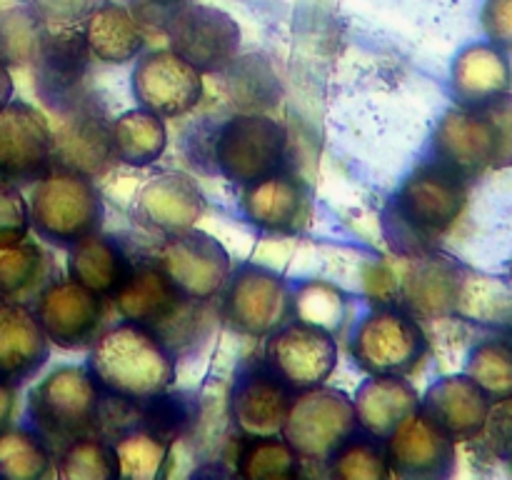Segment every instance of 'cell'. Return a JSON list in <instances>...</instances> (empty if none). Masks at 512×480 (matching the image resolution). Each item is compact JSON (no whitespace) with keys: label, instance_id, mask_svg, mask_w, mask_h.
Instances as JSON below:
<instances>
[{"label":"cell","instance_id":"cell-1","mask_svg":"<svg viewBox=\"0 0 512 480\" xmlns=\"http://www.w3.org/2000/svg\"><path fill=\"white\" fill-rule=\"evenodd\" d=\"M110 300L120 318L150 330L175 358L195 353L215 323L210 303L185 298L153 263L133 265Z\"/></svg>","mask_w":512,"mask_h":480},{"label":"cell","instance_id":"cell-2","mask_svg":"<svg viewBox=\"0 0 512 480\" xmlns=\"http://www.w3.org/2000/svg\"><path fill=\"white\" fill-rule=\"evenodd\" d=\"M88 370L105 395L138 405L175 383L178 360L150 330L123 320L93 340Z\"/></svg>","mask_w":512,"mask_h":480},{"label":"cell","instance_id":"cell-3","mask_svg":"<svg viewBox=\"0 0 512 480\" xmlns=\"http://www.w3.org/2000/svg\"><path fill=\"white\" fill-rule=\"evenodd\" d=\"M35 433L58 455L73 440L95 435L103 423V390L88 368L60 365L28 393Z\"/></svg>","mask_w":512,"mask_h":480},{"label":"cell","instance_id":"cell-4","mask_svg":"<svg viewBox=\"0 0 512 480\" xmlns=\"http://www.w3.org/2000/svg\"><path fill=\"white\" fill-rule=\"evenodd\" d=\"M468 205V180L440 160L420 165L395 198L398 230L410 240V250L433 248L435 240L453 230Z\"/></svg>","mask_w":512,"mask_h":480},{"label":"cell","instance_id":"cell-5","mask_svg":"<svg viewBox=\"0 0 512 480\" xmlns=\"http://www.w3.org/2000/svg\"><path fill=\"white\" fill-rule=\"evenodd\" d=\"M28 208L35 235L63 248L85 235L98 233L105 218L103 198L93 178L65 168H48L40 175Z\"/></svg>","mask_w":512,"mask_h":480},{"label":"cell","instance_id":"cell-6","mask_svg":"<svg viewBox=\"0 0 512 480\" xmlns=\"http://www.w3.org/2000/svg\"><path fill=\"white\" fill-rule=\"evenodd\" d=\"M358 430L353 398L338 388L318 385L293 395L280 435L300 463H328L330 455Z\"/></svg>","mask_w":512,"mask_h":480},{"label":"cell","instance_id":"cell-7","mask_svg":"<svg viewBox=\"0 0 512 480\" xmlns=\"http://www.w3.org/2000/svg\"><path fill=\"white\" fill-rule=\"evenodd\" d=\"M395 308L418 320L455 315L463 303L470 270L435 248L410 250L395 260Z\"/></svg>","mask_w":512,"mask_h":480},{"label":"cell","instance_id":"cell-8","mask_svg":"<svg viewBox=\"0 0 512 480\" xmlns=\"http://www.w3.org/2000/svg\"><path fill=\"white\" fill-rule=\"evenodd\" d=\"M288 133L265 113H238L225 120L213 140L220 175L235 185H253L278 173L285 158Z\"/></svg>","mask_w":512,"mask_h":480},{"label":"cell","instance_id":"cell-9","mask_svg":"<svg viewBox=\"0 0 512 480\" xmlns=\"http://www.w3.org/2000/svg\"><path fill=\"white\" fill-rule=\"evenodd\" d=\"M350 355L368 375H410L428 355L418 318L400 308H378L360 320Z\"/></svg>","mask_w":512,"mask_h":480},{"label":"cell","instance_id":"cell-10","mask_svg":"<svg viewBox=\"0 0 512 480\" xmlns=\"http://www.w3.org/2000/svg\"><path fill=\"white\" fill-rule=\"evenodd\" d=\"M220 293V320L248 338H268L293 318V290L275 270L243 265Z\"/></svg>","mask_w":512,"mask_h":480},{"label":"cell","instance_id":"cell-11","mask_svg":"<svg viewBox=\"0 0 512 480\" xmlns=\"http://www.w3.org/2000/svg\"><path fill=\"white\" fill-rule=\"evenodd\" d=\"M150 263L185 295L210 303L230 278V255L213 235L203 230H183L165 235Z\"/></svg>","mask_w":512,"mask_h":480},{"label":"cell","instance_id":"cell-12","mask_svg":"<svg viewBox=\"0 0 512 480\" xmlns=\"http://www.w3.org/2000/svg\"><path fill=\"white\" fill-rule=\"evenodd\" d=\"M170 50L195 70L220 75L240 53V28L225 10L183 3L165 18Z\"/></svg>","mask_w":512,"mask_h":480},{"label":"cell","instance_id":"cell-13","mask_svg":"<svg viewBox=\"0 0 512 480\" xmlns=\"http://www.w3.org/2000/svg\"><path fill=\"white\" fill-rule=\"evenodd\" d=\"M263 360L293 393L323 385L338 365V343L330 330L288 320L268 335Z\"/></svg>","mask_w":512,"mask_h":480},{"label":"cell","instance_id":"cell-14","mask_svg":"<svg viewBox=\"0 0 512 480\" xmlns=\"http://www.w3.org/2000/svg\"><path fill=\"white\" fill-rule=\"evenodd\" d=\"M110 125L113 120L108 110L88 93L60 110L58 125L53 130L50 168L73 170L88 178L105 173L115 160Z\"/></svg>","mask_w":512,"mask_h":480},{"label":"cell","instance_id":"cell-15","mask_svg":"<svg viewBox=\"0 0 512 480\" xmlns=\"http://www.w3.org/2000/svg\"><path fill=\"white\" fill-rule=\"evenodd\" d=\"M33 305L40 328L58 348H90L103 333L105 298L75 280H50Z\"/></svg>","mask_w":512,"mask_h":480},{"label":"cell","instance_id":"cell-16","mask_svg":"<svg viewBox=\"0 0 512 480\" xmlns=\"http://www.w3.org/2000/svg\"><path fill=\"white\" fill-rule=\"evenodd\" d=\"M133 95L140 108L160 118H178L203 100V73L175 50H150L133 68Z\"/></svg>","mask_w":512,"mask_h":480},{"label":"cell","instance_id":"cell-17","mask_svg":"<svg viewBox=\"0 0 512 480\" xmlns=\"http://www.w3.org/2000/svg\"><path fill=\"white\" fill-rule=\"evenodd\" d=\"M53 128L35 105L13 100L0 108V180L23 185L50 168Z\"/></svg>","mask_w":512,"mask_h":480},{"label":"cell","instance_id":"cell-18","mask_svg":"<svg viewBox=\"0 0 512 480\" xmlns=\"http://www.w3.org/2000/svg\"><path fill=\"white\" fill-rule=\"evenodd\" d=\"M90 58L93 55L83 38V28H48L33 60V85L38 98L53 113H60L83 98Z\"/></svg>","mask_w":512,"mask_h":480},{"label":"cell","instance_id":"cell-19","mask_svg":"<svg viewBox=\"0 0 512 480\" xmlns=\"http://www.w3.org/2000/svg\"><path fill=\"white\" fill-rule=\"evenodd\" d=\"M390 473L398 478L435 480L455 470V440L425 413H413L385 438Z\"/></svg>","mask_w":512,"mask_h":480},{"label":"cell","instance_id":"cell-20","mask_svg":"<svg viewBox=\"0 0 512 480\" xmlns=\"http://www.w3.org/2000/svg\"><path fill=\"white\" fill-rule=\"evenodd\" d=\"M293 395L265 360L243 365L230 390L233 425L243 435H280Z\"/></svg>","mask_w":512,"mask_h":480},{"label":"cell","instance_id":"cell-21","mask_svg":"<svg viewBox=\"0 0 512 480\" xmlns=\"http://www.w3.org/2000/svg\"><path fill=\"white\" fill-rule=\"evenodd\" d=\"M435 160L465 180L478 178L495 163V133L483 108H453L443 115L433 135Z\"/></svg>","mask_w":512,"mask_h":480},{"label":"cell","instance_id":"cell-22","mask_svg":"<svg viewBox=\"0 0 512 480\" xmlns=\"http://www.w3.org/2000/svg\"><path fill=\"white\" fill-rule=\"evenodd\" d=\"M205 210L198 183L180 170H163L140 188L135 198V218L163 235L195 228Z\"/></svg>","mask_w":512,"mask_h":480},{"label":"cell","instance_id":"cell-23","mask_svg":"<svg viewBox=\"0 0 512 480\" xmlns=\"http://www.w3.org/2000/svg\"><path fill=\"white\" fill-rule=\"evenodd\" d=\"M50 358V340L28 303L0 298V380L20 385L43 370Z\"/></svg>","mask_w":512,"mask_h":480},{"label":"cell","instance_id":"cell-24","mask_svg":"<svg viewBox=\"0 0 512 480\" xmlns=\"http://www.w3.org/2000/svg\"><path fill=\"white\" fill-rule=\"evenodd\" d=\"M240 210L250 225L268 233L293 235L308 223V190L288 173H273L253 185H245Z\"/></svg>","mask_w":512,"mask_h":480},{"label":"cell","instance_id":"cell-25","mask_svg":"<svg viewBox=\"0 0 512 480\" xmlns=\"http://www.w3.org/2000/svg\"><path fill=\"white\" fill-rule=\"evenodd\" d=\"M490 408L493 400L468 375H445L420 398V413L440 425L455 443L478 438L488 423Z\"/></svg>","mask_w":512,"mask_h":480},{"label":"cell","instance_id":"cell-26","mask_svg":"<svg viewBox=\"0 0 512 480\" xmlns=\"http://www.w3.org/2000/svg\"><path fill=\"white\" fill-rule=\"evenodd\" d=\"M355 420L363 433L385 440L403 420L420 410V395L403 375H370L353 398Z\"/></svg>","mask_w":512,"mask_h":480},{"label":"cell","instance_id":"cell-27","mask_svg":"<svg viewBox=\"0 0 512 480\" xmlns=\"http://www.w3.org/2000/svg\"><path fill=\"white\" fill-rule=\"evenodd\" d=\"M512 65L493 43H475L460 50L450 70V90L458 105L478 108L488 100L510 93Z\"/></svg>","mask_w":512,"mask_h":480},{"label":"cell","instance_id":"cell-28","mask_svg":"<svg viewBox=\"0 0 512 480\" xmlns=\"http://www.w3.org/2000/svg\"><path fill=\"white\" fill-rule=\"evenodd\" d=\"M68 275L75 283L85 285L103 298H113L115 290L125 283L133 270V263L115 240L100 233H90L85 238L68 245Z\"/></svg>","mask_w":512,"mask_h":480},{"label":"cell","instance_id":"cell-29","mask_svg":"<svg viewBox=\"0 0 512 480\" xmlns=\"http://www.w3.org/2000/svg\"><path fill=\"white\" fill-rule=\"evenodd\" d=\"M83 38L90 55L108 65L130 63L138 58L145 45L138 18L118 3H100L98 8L90 10L88 18L83 20Z\"/></svg>","mask_w":512,"mask_h":480},{"label":"cell","instance_id":"cell-30","mask_svg":"<svg viewBox=\"0 0 512 480\" xmlns=\"http://www.w3.org/2000/svg\"><path fill=\"white\" fill-rule=\"evenodd\" d=\"M55 280V263L48 250L33 240L0 248V298L33 303L45 285Z\"/></svg>","mask_w":512,"mask_h":480},{"label":"cell","instance_id":"cell-31","mask_svg":"<svg viewBox=\"0 0 512 480\" xmlns=\"http://www.w3.org/2000/svg\"><path fill=\"white\" fill-rule=\"evenodd\" d=\"M220 75L225 95L238 113H265L280 103V80L265 55L235 58Z\"/></svg>","mask_w":512,"mask_h":480},{"label":"cell","instance_id":"cell-32","mask_svg":"<svg viewBox=\"0 0 512 480\" xmlns=\"http://www.w3.org/2000/svg\"><path fill=\"white\" fill-rule=\"evenodd\" d=\"M115 160L133 168L153 165L168 148V130L160 115L138 108L128 110L110 125Z\"/></svg>","mask_w":512,"mask_h":480},{"label":"cell","instance_id":"cell-33","mask_svg":"<svg viewBox=\"0 0 512 480\" xmlns=\"http://www.w3.org/2000/svg\"><path fill=\"white\" fill-rule=\"evenodd\" d=\"M140 428L168 445L190 438L200 423V400L188 390H160L153 398L135 405Z\"/></svg>","mask_w":512,"mask_h":480},{"label":"cell","instance_id":"cell-34","mask_svg":"<svg viewBox=\"0 0 512 480\" xmlns=\"http://www.w3.org/2000/svg\"><path fill=\"white\" fill-rule=\"evenodd\" d=\"M235 473L245 480H290L300 475V458L283 435H243Z\"/></svg>","mask_w":512,"mask_h":480},{"label":"cell","instance_id":"cell-35","mask_svg":"<svg viewBox=\"0 0 512 480\" xmlns=\"http://www.w3.org/2000/svg\"><path fill=\"white\" fill-rule=\"evenodd\" d=\"M53 450L30 428L0 430V480H40L53 470Z\"/></svg>","mask_w":512,"mask_h":480},{"label":"cell","instance_id":"cell-36","mask_svg":"<svg viewBox=\"0 0 512 480\" xmlns=\"http://www.w3.org/2000/svg\"><path fill=\"white\" fill-rule=\"evenodd\" d=\"M113 450L120 478L155 480L168 473L173 445L155 438L143 428H130L128 433L115 438Z\"/></svg>","mask_w":512,"mask_h":480},{"label":"cell","instance_id":"cell-37","mask_svg":"<svg viewBox=\"0 0 512 480\" xmlns=\"http://www.w3.org/2000/svg\"><path fill=\"white\" fill-rule=\"evenodd\" d=\"M328 473L338 480H385L390 478L383 440L355 430L328 458Z\"/></svg>","mask_w":512,"mask_h":480},{"label":"cell","instance_id":"cell-38","mask_svg":"<svg viewBox=\"0 0 512 480\" xmlns=\"http://www.w3.org/2000/svg\"><path fill=\"white\" fill-rule=\"evenodd\" d=\"M55 460H58L55 475L63 480L118 478L113 443L98 438V435H85V438L73 440L55 455Z\"/></svg>","mask_w":512,"mask_h":480},{"label":"cell","instance_id":"cell-39","mask_svg":"<svg viewBox=\"0 0 512 480\" xmlns=\"http://www.w3.org/2000/svg\"><path fill=\"white\" fill-rule=\"evenodd\" d=\"M48 28L30 8L0 10V60L8 68L33 65Z\"/></svg>","mask_w":512,"mask_h":480},{"label":"cell","instance_id":"cell-40","mask_svg":"<svg viewBox=\"0 0 512 480\" xmlns=\"http://www.w3.org/2000/svg\"><path fill=\"white\" fill-rule=\"evenodd\" d=\"M465 375L493 403L512 398V348L508 340H483L475 345Z\"/></svg>","mask_w":512,"mask_h":480},{"label":"cell","instance_id":"cell-41","mask_svg":"<svg viewBox=\"0 0 512 480\" xmlns=\"http://www.w3.org/2000/svg\"><path fill=\"white\" fill-rule=\"evenodd\" d=\"M343 293L325 280H308L293 293V318L330 330L343 318Z\"/></svg>","mask_w":512,"mask_h":480},{"label":"cell","instance_id":"cell-42","mask_svg":"<svg viewBox=\"0 0 512 480\" xmlns=\"http://www.w3.org/2000/svg\"><path fill=\"white\" fill-rule=\"evenodd\" d=\"M30 233V208L20 188L0 180V248L20 243Z\"/></svg>","mask_w":512,"mask_h":480},{"label":"cell","instance_id":"cell-43","mask_svg":"<svg viewBox=\"0 0 512 480\" xmlns=\"http://www.w3.org/2000/svg\"><path fill=\"white\" fill-rule=\"evenodd\" d=\"M100 0H28V8L43 20L45 28H78Z\"/></svg>","mask_w":512,"mask_h":480},{"label":"cell","instance_id":"cell-44","mask_svg":"<svg viewBox=\"0 0 512 480\" xmlns=\"http://www.w3.org/2000/svg\"><path fill=\"white\" fill-rule=\"evenodd\" d=\"M488 115L495 133V170L512 168V95L505 93L500 98L478 105Z\"/></svg>","mask_w":512,"mask_h":480},{"label":"cell","instance_id":"cell-45","mask_svg":"<svg viewBox=\"0 0 512 480\" xmlns=\"http://www.w3.org/2000/svg\"><path fill=\"white\" fill-rule=\"evenodd\" d=\"M483 28L490 43L512 53V0H485Z\"/></svg>","mask_w":512,"mask_h":480},{"label":"cell","instance_id":"cell-46","mask_svg":"<svg viewBox=\"0 0 512 480\" xmlns=\"http://www.w3.org/2000/svg\"><path fill=\"white\" fill-rule=\"evenodd\" d=\"M15 400H18L15 398V385L0 380V430H3L5 425H10V420H13Z\"/></svg>","mask_w":512,"mask_h":480},{"label":"cell","instance_id":"cell-47","mask_svg":"<svg viewBox=\"0 0 512 480\" xmlns=\"http://www.w3.org/2000/svg\"><path fill=\"white\" fill-rule=\"evenodd\" d=\"M13 98V75H10L8 65L0 60V108Z\"/></svg>","mask_w":512,"mask_h":480},{"label":"cell","instance_id":"cell-48","mask_svg":"<svg viewBox=\"0 0 512 480\" xmlns=\"http://www.w3.org/2000/svg\"><path fill=\"white\" fill-rule=\"evenodd\" d=\"M143 3L158 5V8H178V5H183L185 0H143Z\"/></svg>","mask_w":512,"mask_h":480},{"label":"cell","instance_id":"cell-49","mask_svg":"<svg viewBox=\"0 0 512 480\" xmlns=\"http://www.w3.org/2000/svg\"><path fill=\"white\" fill-rule=\"evenodd\" d=\"M505 458H508V463H510V468H512V450H510L508 455H505Z\"/></svg>","mask_w":512,"mask_h":480},{"label":"cell","instance_id":"cell-50","mask_svg":"<svg viewBox=\"0 0 512 480\" xmlns=\"http://www.w3.org/2000/svg\"><path fill=\"white\" fill-rule=\"evenodd\" d=\"M508 343H510V348H512V333H510V340H508Z\"/></svg>","mask_w":512,"mask_h":480},{"label":"cell","instance_id":"cell-51","mask_svg":"<svg viewBox=\"0 0 512 480\" xmlns=\"http://www.w3.org/2000/svg\"><path fill=\"white\" fill-rule=\"evenodd\" d=\"M510 278H512V263H510Z\"/></svg>","mask_w":512,"mask_h":480}]
</instances>
